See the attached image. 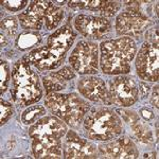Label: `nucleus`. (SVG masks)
I'll list each match as a JSON object with an SVG mask.
<instances>
[{"instance_id":"1","label":"nucleus","mask_w":159,"mask_h":159,"mask_svg":"<svg viewBox=\"0 0 159 159\" xmlns=\"http://www.w3.org/2000/svg\"><path fill=\"white\" fill-rule=\"evenodd\" d=\"M100 65L105 74L117 75L130 71V63L134 60L137 47L130 37H120L103 42L100 46Z\"/></svg>"},{"instance_id":"2","label":"nucleus","mask_w":159,"mask_h":159,"mask_svg":"<svg viewBox=\"0 0 159 159\" xmlns=\"http://www.w3.org/2000/svg\"><path fill=\"white\" fill-rule=\"evenodd\" d=\"M11 93L14 101L22 106L36 103L42 99L39 79L25 60L17 61L13 67Z\"/></svg>"},{"instance_id":"3","label":"nucleus","mask_w":159,"mask_h":159,"mask_svg":"<svg viewBox=\"0 0 159 159\" xmlns=\"http://www.w3.org/2000/svg\"><path fill=\"white\" fill-rule=\"evenodd\" d=\"M45 105L54 116L71 126H78L89 109V104L75 93H49Z\"/></svg>"},{"instance_id":"4","label":"nucleus","mask_w":159,"mask_h":159,"mask_svg":"<svg viewBox=\"0 0 159 159\" xmlns=\"http://www.w3.org/2000/svg\"><path fill=\"white\" fill-rule=\"evenodd\" d=\"M87 135L90 139L109 141L122 133V121L119 116L109 108L100 107L85 119L84 122Z\"/></svg>"},{"instance_id":"5","label":"nucleus","mask_w":159,"mask_h":159,"mask_svg":"<svg viewBox=\"0 0 159 159\" xmlns=\"http://www.w3.org/2000/svg\"><path fill=\"white\" fill-rule=\"evenodd\" d=\"M67 133V126L56 117H45L36 121L29 129V136L47 144H60Z\"/></svg>"},{"instance_id":"6","label":"nucleus","mask_w":159,"mask_h":159,"mask_svg":"<svg viewBox=\"0 0 159 159\" xmlns=\"http://www.w3.org/2000/svg\"><path fill=\"white\" fill-rule=\"evenodd\" d=\"M71 67L80 74H94L99 68L98 46L91 42H80L71 53Z\"/></svg>"},{"instance_id":"7","label":"nucleus","mask_w":159,"mask_h":159,"mask_svg":"<svg viewBox=\"0 0 159 159\" xmlns=\"http://www.w3.org/2000/svg\"><path fill=\"white\" fill-rule=\"evenodd\" d=\"M158 60V43L147 42L143 43L136 57L138 75L144 81L157 82L159 75Z\"/></svg>"},{"instance_id":"8","label":"nucleus","mask_w":159,"mask_h":159,"mask_svg":"<svg viewBox=\"0 0 159 159\" xmlns=\"http://www.w3.org/2000/svg\"><path fill=\"white\" fill-rule=\"evenodd\" d=\"M107 99H109L108 103H114L123 107L130 106L138 100L137 85L127 76L116 78L109 83Z\"/></svg>"},{"instance_id":"9","label":"nucleus","mask_w":159,"mask_h":159,"mask_svg":"<svg viewBox=\"0 0 159 159\" xmlns=\"http://www.w3.org/2000/svg\"><path fill=\"white\" fill-rule=\"evenodd\" d=\"M74 27L83 36L101 39L111 30V24L105 17L81 14L74 19Z\"/></svg>"},{"instance_id":"10","label":"nucleus","mask_w":159,"mask_h":159,"mask_svg":"<svg viewBox=\"0 0 159 159\" xmlns=\"http://www.w3.org/2000/svg\"><path fill=\"white\" fill-rule=\"evenodd\" d=\"M64 158H96L97 148L88 140L83 139L74 133L69 130L63 144Z\"/></svg>"},{"instance_id":"11","label":"nucleus","mask_w":159,"mask_h":159,"mask_svg":"<svg viewBox=\"0 0 159 159\" xmlns=\"http://www.w3.org/2000/svg\"><path fill=\"white\" fill-rule=\"evenodd\" d=\"M151 25L148 16L136 12H123L116 19V31L119 35L137 36Z\"/></svg>"},{"instance_id":"12","label":"nucleus","mask_w":159,"mask_h":159,"mask_svg":"<svg viewBox=\"0 0 159 159\" xmlns=\"http://www.w3.org/2000/svg\"><path fill=\"white\" fill-rule=\"evenodd\" d=\"M66 54H61L56 51L50 49L47 46L40 47L31 51L24 60L29 65H33L39 71H49L54 70L65 60Z\"/></svg>"},{"instance_id":"13","label":"nucleus","mask_w":159,"mask_h":159,"mask_svg":"<svg viewBox=\"0 0 159 159\" xmlns=\"http://www.w3.org/2000/svg\"><path fill=\"white\" fill-rule=\"evenodd\" d=\"M51 3V1H32L27 11L19 14L20 25L25 30L42 29L43 25H45Z\"/></svg>"},{"instance_id":"14","label":"nucleus","mask_w":159,"mask_h":159,"mask_svg":"<svg viewBox=\"0 0 159 159\" xmlns=\"http://www.w3.org/2000/svg\"><path fill=\"white\" fill-rule=\"evenodd\" d=\"M100 152L108 158H137L139 151L129 137H121L107 144L100 145Z\"/></svg>"},{"instance_id":"15","label":"nucleus","mask_w":159,"mask_h":159,"mask_svg":"<svg viewBox=\"0 0 159 159\" xmlns=\"http://www.w3.org/2000/svg\"><path fill=\"white\" fill-rule=\"evenodd\" d=\"M78 89L82 96L90 101L98 102L107 100L106 85L103 80L100 78L88 76V78L80 80Z\"/></svg>"},{"instance_id":"16","label":"nucleus","mask_w":159,"mask_h":159,"mask_svg":"<svg viewBox=\"0 0 159 159\" xmlns=\"http://www.w3.org/2000/svg\"><path fill=\"white\" fill-rule=\"evenodd\" d=\"M75 37V32L70 25H63L49 36L47 42V47L58 53H61V54H66V52L72 46Z\"/></svg>"},{"instance_id":"17","label":"nucleus","mask_w":159,"mask_h":159,"mask_svg":"<svg viewBox=\"0 0 159 159\" xmlns=\"http://www.w3.org/2000/svg\"><path fill=\"white\" fill-rule=\"evenodd\" d=\"M68 7L87 9L92 12H98L103 16L112 17L119 11L120 3L117 1H69Z\"/></svg>"},{"instance_id":"18","label":"nucleus","mask_w":159,"mask_h":159,"mask_svg":"<svg viewBox=\"0 0 159 159\" xmlns=\"http://www.w3.org/2000/svg\"><path fill=\"white\" fill-rule=\"evenodd\" d=\"M32 152L35 158H61L63 155V144H47L33 139Z\"/></svg>"},{"instance_id":"19","label":"nucleus","mask_w":159,"mask_h":159,"mask_svg":"<svg viewBox=\"0 0 159 159\" xmlns=\"http://www.w3.org/2000/svg\"><path fill=\"white\" fill-rule=\"evenodd\" d=\"M64 17V11L58 7H55L53 3H51L48 11V16L45 21V27L47 30H53L57 28V25L61 24Z\"/></svg>"},{"instance_id":"20","label":"nucleus","mask_w":159,"mask_h":159,"mask_svg":"<svg viewBox=\"0 0 159 159\" xmlns=\"http://www.w3.org/2000/svg\"><path fill=\"white\" fill-rule=\"evenodd\" d=\"M46 114V108L43 105H34L25 109L21 116V121L24 124L29 125L39 120V118Z\"/></svg>"},{"instance_id":"21","label":"nucleus","mask_w":159,"mask_h":159,"mask_svg":"<svg viewBox=\"0 0 159 159\" xmlns=\"http://www.w3.org/2000/svg\"><path fill=\"white\" fill-rule=\"evenodd\" d=\"M132 125V129L134 134L136 135V137L138 138V140L141 141L143 143H150L153 141V136L152 132L150 130V129L145 124L141 123L139 120L134 122Z\"/></svg>"},{"instance_id":"22","label":"nucleus","mask_w":159,"mask_h":159,"mask_svg":"<svg viewBox=\"0 0 159 159\" xmlns=\"http://www.w3.org/2000/svg\"><path fill=\"white\" fill-rule=\"evenodd\" d=\"M40 40V36L35 33H24V34L20 35V37L17 39L16 45L19 49L25 50L28 48L32 47V46L36 45V43Z\"/></svg>"},{"instance_id":"23","label":"nucleus","mask_w":159,"mask_h":159,"mask_svg":"<svg viewBox=\"0 0 159 159\" xmlns=\"http://www.w3.org/2000/svg\"><path fill=\"white\" fill-rule=\"evenodd\" d=\"M43 86H45L46 92H47L48 94L63 90V89H65V87H66V83L60 82L58 80L52 78L51 75L45 76L43 80Z\"/></svg>"},{"instance_id":"24","label":"nucleus","mask_w":159,"mask_h":159,"mask_svg":"<svg viewBox=\"0 0 159 159\" xmlns=\"http://www.w3.org/2000/svg\"><path fill=\"white\" fill-rule=\"evenodd\" d=\"M1 29L9 36L14 37L18 33V22L15 17H7L6 19H2Z\"/></svg>"},{"instance_id":"25","label":"nucleus","mask_w":159,"mask_h":159,"mask_svg":"<svg viewBox=\"0 0 159 159\" xmlns=\"http://www.w3.org/2000/svg\"><path fill=\"white\" fill-rule=\"evenodd\" d=\"M10 83V67L6 61H1L0 64V88L1 94L7 90Z\"/></svg>"},{"instance_id":"26","label":"nucleus","mask_w":159,"mask_h":159,"mask_svg":"<svg viewBox=\"0 0 159 159\" xmlns=\"http://www.w3.org/2000/svg\"><path fill=\"white\" fill-rule=\"evenodd\" d=\"M49 75L58 80L60 82H63V83H66V82L75 78V73H74L73 69L68 67V66H66V67H64L58 71H55V72H51Z\"/></svg>"},{"instance_id":"27","label":"nucleus","mask_w":159,"mask_h":159,"mask_svg":"<svg viewBox=\"0 0 159 159\" xmlns=\"http://www.w3.org/2000/svg\"><path fill=\"white\" fill-rule=\"evenodd\" d=\"M27 0H24V1H20V0H17V1H7V0H4L3 1L2 0L1 1V6L4 7L10 12H18L27 7Z\"/></svg>"},{"instance_id":"28","label":"nucleus","mask_w":159,"mask_h":159,"mask_svg":"<svg viewBox=\"0 0 159 159\" xmlns=\"http://www.w3.org/2000/svg\"><path fill=\"white\" fill-rule=\"evenodd\" d=\"M0 103H1V105H0V108H1V118H0V121H1V125H3L12 117L13 106L9 102L3 101V100H1Z\"/></svg>"},{"instance_id":"29","label":"nucleus","mask_w":159,"mask_h":159,"mask_svg":"<svg viewBox=\"0 0 159 159\" xmlns=\"http://www.w3.org/2000/svg\"><path fill=\"white\" fill-rule=\"evenodd\" d=\"M119 112H121V115L124 118V120L126 122L133 124L134 122L139 120V117L137 116V114H135L134 111H129V110H118Z\"/></svg>"},{"instance_id":"30","label":"nucleus","mask_w":159,"mask_h":159,"mask_svg":"<svg viewBox=\"0 0 159 159\" xmlns=\"http://www.w3.org/2000/svg\"><path fill=\"white\" fill-rule=\"evenodd\" d=\"M151 102H152V104L154 106H156V108H158V86L154 87Z\"/></svg>"},{"instance_id":"31","label":"nucleus","mask_w":159,"mask_h":159,"mask_svg":"<svg viewBox=\"0 0 159 159\" xmlns=\"http://www.w3.org/2000/svg\"><path fill=\"white\" fill-rule=\"evenodd\" d=\"M141 115H142V117L144 118L145 120H151V119H153L154 118V115L152 114V111L151 110H148L147 108H143V109H141Z\"/></svg>"},{"instance_id":"32","label":"nucleus","mask_w":159,"mask_h":159,"mask_svg":"<svg viewBox=\"0 0 159 159\" xmlns=\"http://www.w3.org/2000/svg\"><path fill=\"white\" fill-rule=\"evenodd\" d=\"M141 88H140V90L142 91V94L143 96H147V94L148 93V91H150V87H148L147 84H144V83H140V85H139Z\"/></svg>"}]
</instances>
